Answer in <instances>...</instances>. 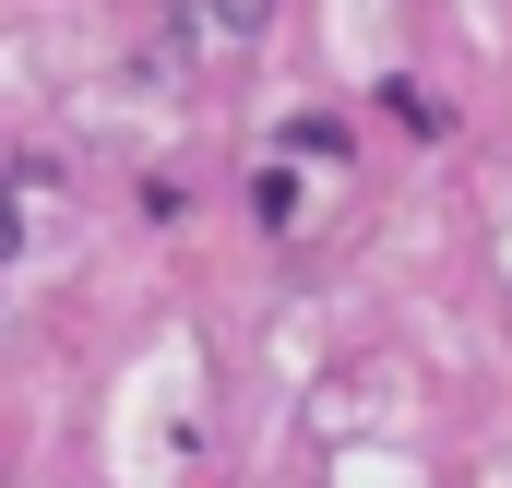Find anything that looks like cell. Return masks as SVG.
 I'll return each instance as SVG.
<instances>
[{
	"label": "cell",
	"mask_w": 512,
	"mask_h": 488,
	"mask_svg": "<svg viewBox=\"0 0 512 488\" xmlns=\"http://www.w3.org/2000/svg\"><path fill=\"white\" fill-rule=\"evenodd\" d=\"M12 250H24V215H12V191H0V262H12Z\"/></svg>",
	"instance_id": "1"
}]
</instances>
